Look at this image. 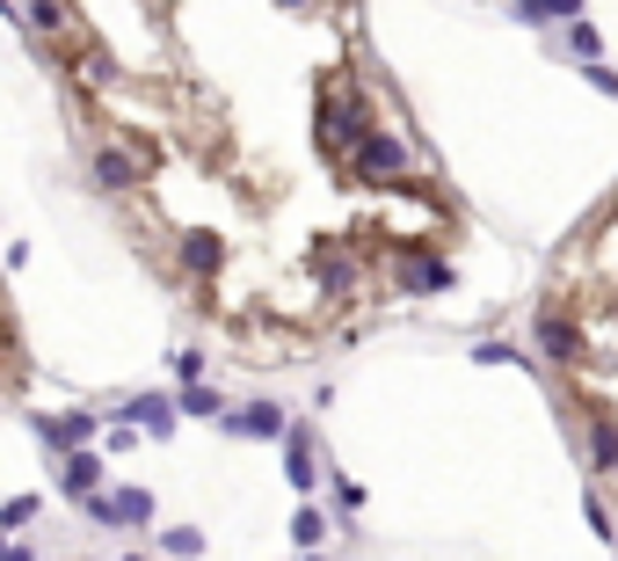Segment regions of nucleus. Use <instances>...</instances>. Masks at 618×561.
I'll return each instance as SVG.
<instances>
[{
    "label": "nucleus",
    "instance_id": "nucleus-1",
    "mask_svg": "<svg viewBox=\"0 0 618 561\" xmlns=\"http://www.w3.org/2000/svg\"><path fill=\"white\" fill-rule=\"evenodd\" d=\"M546 307L575 314V328H582V350L560 365V387L582 409L596 474H618V197L553 263Z\"/></svg>",
    "mask_w": 618,
    "mask_h": 561
},
{
    "label": "nucleus",
    "instance_id": "nucleus-2",
    "mask_svg": "<svg viewBox=\"0 0 618 561\" xmlns=\"http://www.w3.org/2000/svg\"><path fill=\"white\" fill-rule=\"evenodd\" d=\"M96 482H102V460H88V452H73V460H66V488L80 496V488H96Z\"/></svg>",
    "mask_w": 618,
    "mask_h": 561
}]
</instances>
